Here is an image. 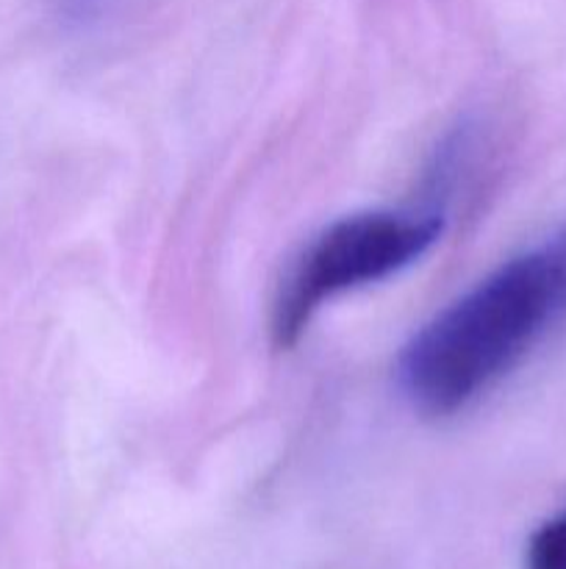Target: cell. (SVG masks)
I'll return each instance as SVG.
<instances>
[{
	"label": "cell",
	"mask_w": 566,
	"mask_h": 569,
	"mask_svg": "<svg viewBox=\"0 0 566 569\" xmlns=\"http://www.w3.org/2000/svg\"><path fill=\"white\" fill-rule=\"evenodd\" d=\"M564 309L566 264L553 244L505 261L405 345L400 392L431 420L469 409L519 365Z\"/></svg>",
	"instance_id": "obj_1"
},
{
	"label": "cell",
	"mask_w": 566,
	"mask_h": 569,
	"mask_svg": "<svg viewBox=\"0 0 566 569\" xmlns=\"http://www.w3.org/2000/svg\"><path fill=\"white\" fill-rule=\"evenodd\" d=\"M444 233V211H366L327 226L289 270L275 309L272 339L294 348L327 300L383 281L420 261Z\"/></svg>",
	"instance_id": "obj_2"
},
{
	"label": "cell",
	"mask_w": 566,
	"mask_h": 569,
	"mask_svg": "<svg viewBox=\"0 0 566 569\" xmlns=\"http://www.w3.org/2000/svg\"><path fill=\"white\" fill-rule=\"evenodd\" d=\"M525 569H566V511L555 515L533 533Z\"/></svg>",
	"instance_id": "obj_3"
},
{
	"label": "cell",
	"mask_w": 566,
	"mask_h": 569,
	"mask_svg": "<svg viewBox=\"0 0 566 569\" xmlns=\"http://www.w3.org/2000/svg\"><path fill=\"white\" fill-rule=\"evenodd\" d=\"M549 244H553V250L560 256V261L566 264V228L560 233H555V237L549 239Z\"/></svg>",
	"instance_id": "obj_4"
},
{
	"label": "cell",
	"mask_w": 566,
	"mask_h": 569,
	"mask_svg": "<svg viewBox=\"0 0 566 569\" xmlns=\"http://www.w3.org/2000/svg\"><path fill=\"white\" fill-rule=\"evenodd\" d=\"M72 6H78V9H92V6H98L100 0H70Z\"/></svg>",
	"instance_id": "obj_5"
}]
</instances>
